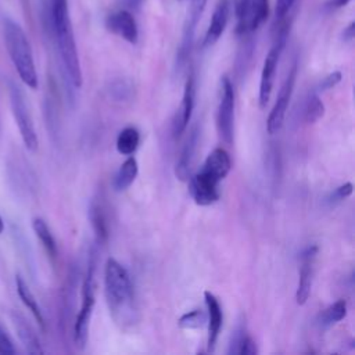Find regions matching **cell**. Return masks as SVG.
I'll return each instance as SVG.
<instances>
[{
  "label": "cell",
  "instance_id": "cell-1",
  "mask_svg": "<svg viewBox=\"0 0 355 355\" xmlns=\"http://www.w3.org/2000/svg\"><path fill=\"white\" fill-rule=\"evenodd\" d=\"M104 294L116 324L126 329L137 320L135 290L129 272L116 259L108 258L104 266Z\"/></svg>",
  "mask_w": 355,
  "mask_h": 355
},
{
  "label": "cell",
  "instance_id": "cell-2",
  "mask_svg": "<svg viewBox=\"0 0 355 355\" xmlns=\"http://www.w3.org/2000/svg\"><path fill=\"white\" fill-rule=\"evenodd\" d=\"M232 168L229 153L218 147L205 158L202 168L190 179L189 193L197 205H211L219 198V183Z\"/></svg>",
  "mask_w": 355,
  "mask_h": 355
},
{
  "label": "cell",
  "instance_id": "cell-3",
  "mask_svg": "<svg viewBox=\"0 0 355 355\" xmlns=\"http://www.w3.org/2000/svg\"><path fill=\"white\" fill-rule=\"evenodd\" d=\"M50 14H51V24L53 32L55 36L58 53L68 75L69 82L75 87H80L83 78H82V68L78 55V49L73 37V31L69 18L68 10V0H50Z\"/></svg>",
  "mask_w": 355,
  "mask_h": 355
},
{
  "label": "cell",
  "instance_id": "cell-4",
  "mask_svg": "<svg viewBox=\"0 0 355 355\" xmlns=\"http://www.w3.org/2000/svg\"><path fill=\"white\" fill-rule=\"evenodd\" d=\"M3 37L7 53L21 80L31 89H37L39 79L33 61L32 47L24 29L11 18L4 17L1 21Z\"/></svg>",
  "mask_w": 355,
  "mask_h": 355
},
{
  "label": "cell",
  "instance_id": "cell-5",
  "mask_svg": "<svg viewBox=\"0 0 355 355\" xmlns=\"http://www.w3.org/2000/svg\"><path fill=\"white\" fill-rule=\"evenodd\" d=\"M94 270H96V255H94V251H92L87 262V272L82 286V302L73 323V343L79 349L85 348L89 337V324H90V318H92L93 306L96 301L94 300L96 298L94 297V293H96Z\"/></svg>",
  "mask_w": 355,
  "mask_h": 355
},
{
  "label": "cell",
  "instance_id": "cell-6",
  "mask_svg": "<svg viewBox=\"0 0 355 355\" xmlns=\"http://www.w3.org/2000/svg\"><path fill=\"white\" fill-rule=\"evenodd\" d=\"M288 31H290V22H288L287 18H284L283 21H280L273 46L270 47L269 53L265 57L262 71H261L259 93H258V105H259L261 110H263L266 107V104L269 103L272 89H273V83H275V75H276L277 64H279V60H280V54H282V51L286 46Z\"/></svg>",
  "mask_w": 355,
  "mask_h": 355
},
{
  "label": "cell",
  "instance_id": "cell-7",
  "mask_svg": "<svg viewBox=\"0 0 355 355\" xmlns=\"http://www.w3.org/2000/svg\"><path fill=\"white\" fill-rule=\"evenodd\" d=\"M10 105H11V112L25 147L29 151H36L39 146V140H37V135L35 130V125H33L29 108L25 101V96L21 87L12 82L10 85Z\"/></svg>",
  "mask_w": 355,
  "mask_h": 355
},
{
  "label": "cell",
  "instance_id": "cell-8",
  "mask_svg": "<svg viewBox=\"0 0 355 355\" xmlns=\"http://www.w3.org/2000/svg\"><path fill=\"white\" fill-rule=\"evenodd\" d=\"M222 93L216 111V129L225 144L233 143L234 132V89L227 76L222 78Z\"/></svg>",
  "mask_w": 355,
  "mask_h": 355
},
{
  "label": "cell",
  "instance_id": "cell-9",
  "mask_svg": "<svg viewBox=\"0 0 355 355\" xmlns=\"http://www.w3.org/2000/svg\"><path fill=\"white\" fill-rule=\"evenodd\" d=\"M295 78H297V64L294 62L280 87V90H279L277 98L269 112V116L266 121V130L269 135H276L284 123V118H286L287 107H288V103H290V98L293 94Z\"/></svg>",
  "mask_w": 355,
  "mask_h": 355
},
{
  "label": "cell",
  "instance_id": "cell-10",
  "mask_svg": "<svg viewBox=\"0 0 355 355\" xmlns=\"http://www.w3.org/2000/svg\"><path fill=\"white\" fill-rule=\"evenodd\" d=\"M318 254V245H308L300 255V273H298V284L295 291V301L298 305H304L312 290V279H313V262Z\"/></svg>",
  "mask_w": 355,
  "mask_h": 355
},
{
  "label": "cell",
  "instance_id": "cell-11",
  "mask_svg": "<svg viewBox=\"0 0 355 355\" xmlns=\"http://www.w3.org/2000/svg\"><path fill=\"white\" fill-rule=\"evenodd\" d=\"M205 4H207V0H191V3H190V8H189L187 18H186L184 28H183L180 47L178 51V64L179 65H182L186 61V58L191 50L196 28H197L198 21L205 10Z\"/></svg>",
  "mask_w": 355,
  "mask_h": 355
},
{
  "label": "cell",
  "instance_id": "cell-12",
  "mask_svg": "<svg viewBox=\"0 0 355 355\" xmlns=\"http://www.w3.org/2000/svg\"><path fill=\"white\" fill-rule=\"evenodd\" d=\"M105 26L110 32L122 37L130 44H136L139 39V29L135 17L126 10H118L110 14L105 19Z\"/></svg>",
  "mask_w": 355,
  "mask_h": 355
},
{
  "label": "cell",
  "instance_id": "cell-13",
  "mask_svg": "<svg viewBox=\"0 0 355 355\" xmlns=\"http://www.w3.org/2000/svg\"><path fill=\"white\" fill-rule=\"evenodd\" d=\"M194 98H196V86H194V76L190 75L184 83V90H183V96H182V101L180 105L176 111V115L173 118V125H172V132L173 136L178 137L180 136L190 119H191V114L194 110Z\"/></svg>",
  "mask_w": 355,
  "mask_h": 355
},
{
  "label": "cell",
  "instance_id": "cell-14",
  "mask_svg": "<svg viewBox=\"0 0 355 355\" xmlns=\"http://www.w3.org/2000/svg\"><path fill=\"white\" fill-rule=\"evenodd\" d=\"M204 300L207 305V324H208L207 351L214 352L218 343L219 333H220L223 313H222V308L218 298L211 291L204 293Z\"/></svg>",
  "mask_w": 355,
  "mask_h": 355
},
{
  "label": "cell",
  "instance_id": "cell-15",
  "mask_svg": "<svg viewBox=\"0 0 355 355\" xmlns=\"http://www.w3.org/2000/svg\"><path fill=\"white\" fill-rule=\"evenodd\" d=\"M229 14H230L229 0H219L214 10L209 26H208L204 40H202L204 47H209L219 40V37L222 36V33L226 29V25L229 21Z\"/></svg>",
  "mask_w": 355,
  "mask_h": 355
},
{
  "label": "cell",
  "instance_id": "cell-16",
  "mask_svg": "<svg viewBox=\"0 0 355 355\" xmlns=\"http://www.w3.org/2000/svg\"><path fill=\"white\" fill-rule=\"evenodd\" d=\"M12 323L15 326L17 334L24 344L25 349L29 354H43V348L40 345V341L35 333V330L31 327V324L18 313L12 315Z\"/></svg>",
  "mask_w": 355,
  "mask_h": 355
},
{
  "label": "cell",
  "instance_id": "cell-17",
  "mask_svg": "<svg viewBox=\"0 0 355 355\" xmlns=\"http://www.w3.org/2000/svg\"><path fill=\"white\" fill-rule=\"evenodd\" d=\"M197 139H198V132H197V128H194L182 151H180V155H179V159L176 162V166H175V175L179 180L182 182H186L189 179V172H190V164H191V158H193V154H194V150H196V146H197Z\"/></svg>",
  "mask_w": 355,
  "mask_h": 355
},
{
  "label": "cell",
  "instance_id": "cell-18",
  "mask_svg": "<svg viewBox=\"0 0 355 355\" xmlns=\"http://www.w3.org/2000/svg\"><path fill=\"white\" fill-rule=\"evenodd\" d=\"M15 286H17V293L22 301V304L31 311V313L33 315V318L36 319V322L39 323V326L44 330L46 329V323H44V318H43V312L33 295V293L31 291L29 286L26 284V282L24 280L22 276L17 275L15 277Z\"/></svg>",
  "mask_w": 355,
  "mask_h": 355
},
{
  "label": "cell",
  "instance_id": "cell-19",
  "mask_svg": "<svg viewBox=\"0 0 355 355\" xmlns=\"http://www.w3.org/2000/svg\"><path fill=\"white\" fill-rule=\"evenodd\" d=\"M139 173V165L135 157H129L116 171L112 179V187L115 191L126 190L136 179Z\"/></svg>",
  "mask_w": 355,
  "mask_h": 355
},
{
  "label": "cell",
  "instance_id": "cell-20",
  "mask_svg": "<svg viewBox=\"0 0 355 355\" xmlns=\"http://www.w3.org/2000/svg\"><path fill=\"white\" fill-rule=\"evenodd\" d=\"M347 316V302L345 300H337L336 302H333L331 305H329L326 309H323L319 315H318V324L322 329H327L333 324H336L337 322L343 320Z\"/></svg>",
  "mask_w": 355,
  "mask_h": 355
},
{
  "label": "cell",
  "instance_id": "cell-21",
  "mask_svg": "<svg viewBox=\"0 0 355 355\" xmlns=\"http://www.w3.org/2000/svg\"><path fill=\"white\" fill-rule=\"evenodd\" d=\"M90 222H92V227L96 233V239L98 243H105L107 237H108V229H107V219L103 211V207L98 201L93 200L90 204Z\"/></svg>",
  "mask_w": 355,
  "mask_h": 355
},
{
  "label": "cell",
  "instance_id": "cell-22",
  "mask_svg": "<svg viewBox=\"0 0 355 355\" xmlns=\"http://www.w3.org/2000/svg\"><path fill=\"white\" fill-rule=\"evenodd\" d=\"M140 143V133L136 128L128 126L122 129L116 137V150L122 155L133 154Z\"/></svg>",
  "mask_w": 355,
  "mask_h": 355
},
{
  "label": "cell",
  "instance_id": "cell-23",
  "mask_svg": "<svg viewBox=\"0 0 355 355\" xmlns=\"http://www.w3.org/2000/svg\"><path fill=\"white\" fill-rule=\"evenodd\" d=\"M32 227H33L36 237L40 240L43 248L46 250L47 255L51 259H54L57 257V244H55V240H54L47 223L42 218H35L32 222Z\"/></svg>",
  "mask_w": 355,
  "mask_h": 355
},
{
  "label": "cell",
  "instance_id": "cell-24",
  "mask_svg": "<svg viewBox=\"0 0 355 355\" xmlns=\"http://www.w3.org/2000/svg\"><path fill=\"white\" fill-rule=\"evenodd\" d=\"M258 352L254 340L244 331V329L237 330L233 334V340L230 343V348L227 354H239V355H255Z\"/></svg>",
  "mask_w": 355,
  "mask_h": 355
},
{
  "label": "cell",
  "instance_id": "cell-25",
  "mask_svg": "<svg viewBox=\"0 0 355 355\" xmlns=\"http://www.w3.org/2000/svg\"><path fill=\"white\" fill-rule=\"evenodd\" d=\"M108 96L112 101L115 103H128L133 97V85L130 80L119 78L115 79L110 83L108 89Z\"/></svg>",
  "mask_w": 355,
  "mask_h": 355
},
{
  "label": "cell",
  "instance_id": "cell-26",
  "mask_svg": "<svg viewBox=\"0 0 355 355\" xmlns=\"http://www.w3.org/2000/svg\"><path fill=\"white\" fill-rule=\"evenodd\" d=\"M236 33L247 35L251 31V0H237L236 4Z\"/></svg>",
  "mask_w": 355,
  "mask_h": 355
},
{
  "label": "cell",
  "instance_id": "cell-27",
  "mask_svg": "<svg viewBox=\"0 0 355 355\" xmlns=\"http://www.w3.org/2000/svg\"><path fill=\"white\" fill-rule=\"evenodd\" d=\"M324 115V105L318 94L312 93L306 98L304 108V121L306 123H315Z\"/></svg>",
  "mask_w": 355,
  "mask_h": 355
},
{
  "label": "cell",
  "instance_id": "cell-28",
  "mask_svg": "<svg viewBox=\"0 0 355 355\" xmlns=\"http://www.w3.org/2000/svg\"><path fill=\"white\" fill-rule=\"evenodd\" d=\"M207 323V313L202 309H193L183 313L178 319V326L180 329H200Z\"/></svg>",
  "mask_w": 355,
  "mask_h": 355
},
{
  "label": "cell",
  "instance_id": "cell-29",
  "mask_svg": "<svg viewBox=\"0 0 355 355\" xmlns=\"http://www.w3.org/2000/svg\"><path fill=\"white\" fill-rule=\"evenodd\" d=\"M269 15L268 0H251V31H257Z\"/></svg>",
  "mask_w": 355,
  "mask_h": 355
},
{
  "label": "cell",
  "instance_id": "cell-30",
  "mask_svg": "<svg viewBox=\"0 0 355 355\" xmlns=\"http://www.w3.org/2000/svg\"><path fill=\"white\" fill-rule=\"evenodd\" d=\"M352 194V183L351 182H347L341 186H338L331 194L330 197L327 198L329 202H337V201H341V200H345L347 197H349Z\"/></svg>",
  "mask_w": 355,
  "mask_h": 355
},
{
  "label": "cell",
  "instance_id": "cell-31",
  "mask_svg": "<svg viewBox=\"0 0 355 355\" xmlns=\"http://www.w3.org/2000/svg\"><path fill=\"white\" fill-rule=\"evenodd\" d=\"M297 0H276V7H275V14H276V21H283L287 18L290 10L295 4Z\"/></svg>",
  "mask_w": 355,
  "mask_h": 355
},
{
  "label": "cell",
  "instance_id": "cell-32",
  "mask_svg": "<svg viewBox=\"0 0 355 355\" xmlns=\"http://www.w3.org/2000/svg\"><path fill=\"white\" fill-rule=\"evenodd\" d=\"M0 354L1 355H12L15 354V347L10 336L0 327Z\"/></svg>",
  "mask_w": 355,
  "mask_h": 355
},
{
  "label": "cell",
  "instance_id": "cell-33",
  "mask_svg": "<svg viewBox=\"0 0 355 355\" xmlns=\"http://www.w3.org/2000/svg\"><path fill=\"white\" fill-rule=\"evenodd\" d=\"M341 72L340 71H334L331 73H329L327 76L323 78V80L319 83V90H329V89H333L337 83H340L341 80Z\"/></svg>",
  "mask_w": 355,
  "mask_h": 355
},
{
  "label": "cell",
  "instance_id": "cell-34",
  "mask_svg": "<svg viewBox=\"0 0 355 355\" xmlns=\"http://www.w3.org/2000/svg\"><path fill=\"white\" fill-rule=\"evenodd\" d=\"M351 0H327L326 7L329 8H341L345 7Z\"/></svg>",
  "mask_w": 355,
  "mask_h": 355
},
{
  "label": "cell",
  "instance_id": "cell-35",
  "mask_svg": "<svg viewBox=\"0 0 355 355\" xmlns=\"http://www.w3.org/2000/svg\"><path fill=\"white\" fill-rule=\"evenodd\" d=\"M355 24L354 22H351L345 29H344V32H343V37H344V40H347V42H349V40H352L354 39V32H355Z\"/></svg>",
  "mask_w": 355,
  "mask_h": 355
},
{
  "label": "cell",
  "instance_id": "cell-36",
  "mask_svg": "<svg viewBox=\"0 0 355 355\" xmlns=\"http://www.w3.org/2000/svg\"><path fill=\"white\" fill-rule=\"evenodd\" d=\"M21 3L24 4V7H28V6H29V0H21Z\"/></svg>",
  "mask_w": 355,
  "mask_h": 355
},
{
  "label": "cell",
  "instance_id": "cell-37",
  "mask_svg": "<svg viewBox=\"0 0 355 355\" xmlns=\"http://www.w3.org/2000/svg\"><path fill=\"white\" fill-rule=\"evenodd\" d=\"M3 229H4V223H3V220H1V218H0V233L3 232Z\"/></svg>",
  "mask_w": 355,
  "mask_h": 355
}]
</instances>
